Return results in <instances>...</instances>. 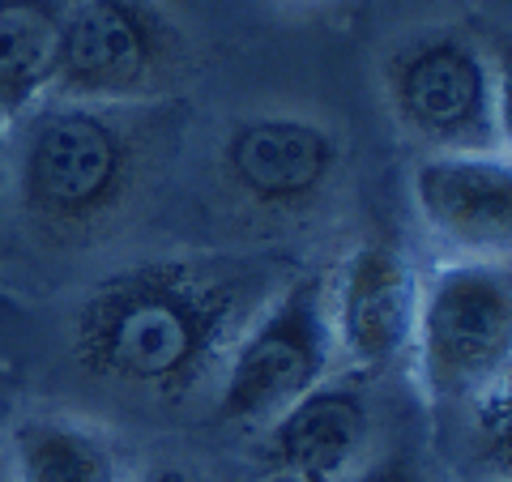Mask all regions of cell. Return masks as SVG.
Masks as SVG:
<instances>
[{
	"label": "cell",
	"mask_w": 512,
	"mask_h": 482,
	"mask_svg": "<svg viewBox=\"0 0 512 482\" xmlns=\"http://www.w3.org/2000/svg\"><path fill=\"white\" fill-rule=\"evenodd\" d=\"M282 286L265 256L175 252L107 273L77 299L69 350L90 380L167 406L214 389L235 337Z\"/></svg>",
	"instance_id": "6da1fadb"
},
{
	"label": "cell",
	"mask_w": 512,
	"mask_h": 482,
	"mask_svg": "<svg viewBox=\"0 0 512 482\" xmlns=\"http://www.w3.org/2000/svg\"><path fill=\"white\" fill-rule=\"evenodd\" d=\"M9 133V188L39 235L82 244L133 205L146 171L133 107L43 99Z\"/></svg>",
	"instance_id": "7a4b0ae2"
},
{
	"label": "cell",
	"mask_w": 512,
	"mask_h": 482,
	"mask_svg": "<svg viewBox=\"0 0 512 482\" xmlns=\"http://www.w3.org/2000/svg\"><path fill=\"white\" fill-rule=\"evenodd\" d=\"M393 124L423 154L508 150V86L487 43L457 26L414 30L380 64Z\"/></svg>",
	"instance_id": "3957f363"
},
{
	"label": "cell",
	"mask_w": 512,
	"mask_h": 482,
	"mask_svg": "<svg viewBox=\"0 0 512 482\" xmlns=\"http://www.w3.org/2000/svg\"><path fill=\"white\" fill-rule=\"evenodd\" d=\"M419 384L440 406H470L508 380L512 359V269L508 261L448 256L419 278L410 355Z\"/></svg>",
	"instance_id": "277c9868"
},
{
	"label": "cell",
	"mask_w": 512,
	"mask_h": 482,
	"mask_svg": "<svg viewBox=\"0 0 512 482\" xmlns=\"http://www.w3.org/2000/svg\"><path fill=\"white\" fill-rule=\"evenodd\" d=\"M188 39L158 0H69L47 99L146 107L188 77Z\"/></svg>",
	"instance_id": "5b68a950"
},
{
	"label": "cell",
	"mask_w": 512,
	"mask_h": 482,
	"mask_svg": "<svg viewBox=\"0 0 512 482\" xmlns=\"http://www.w3.org/2000/svg\"><path fill=\"white\" fill-rule=\"evenodd\" d=\"M333 372L338 337L329 316V273H291L235 337L214 380V414L235 427H265Z\"/></svg>",
	"instance_id": "8992f818"
},
{
	"label": "cell",
	"mask_w": 512,
	"mask_h": 482,
	"mask_svg": "<svg viewBox=\"0 0 512 482\" xmlns=\"http://www.w3.org/2000/svg\"><path fill=\"white\" fill-rule=\"evenodd\" d=\"M218 171L248 210L291 218L333 188L342 171V137L299 111H252L227 128Z\"/></svg>",
	"instance_id": "52a82bcc"
},
{
	"label": "cell",
	"mask_w": 512,
	"mask_h": 482,
	"mask_svg": "<svg viewBox=\"0 0 512 482\" xmlns=\"http://www.w3.org/2000/svg\"><path fill=\"white\" fill-rule=\"evenodd\" d=\"M419 273L389 239H363L329 273V316L338 363L350 376H380L410 355Z\"/></svg>",
	"instance_id": "ba28073f"
},
{
	"label": "cell",
	"mask_w": 512,
	"mask_h": 482,
	"mask_svg": "<svg viewBox=\"0 0 512 482\" xmlns=\"http://www.w3.org/2000/svg\"><path fill=\"white\" fill-rule=\"evenodd\" d=\"M410 205L448 256L508 261L512 158L508 150L423 154L410 171Z\"/></svg>",
	"instance_id": "9c48e42d"
},
{
	"label": "cell",
	"mask_w": 512,
	"mask_h": 482,
	"mask_svg": "<svg viewBox=\"0 0 512 482\" xmlns=\"http://www.w3.org/2000/svg\"><path fill=\"white\" fill-rule=\"evenodd\" d=\"M367 436H372V406L359 376L333 372L261 427V457L269 470L338 482L363 461Z\"/></svg>",
	"instance_id": "30bf717a"
},
{
	"label": "cell",
	"mask_w": 512,
	"mask_h": 482,
	"mask_svg": "<svg viewBox=\"0 0 512 482\" xmlns=\"http://www.w3.org/2000/svg\"><path fill=\"white\" fill-rule=\"evenodd\" d=\"M13 482H133L120 440L77 414H26L9 431Z\"/></svg>",
	"instance_id": "8fae6325"
},
{
	"label": "cell",
	"mask_w": 512,
	"mask_h": 482,
	"mask_svg": "<svg viewBox=\"0 0 512 482\" xmlns=\"http://www.w3.org/2000/svg\"><path fill=\"white\" fill-rule=\"evenodd\" d=\"M69 0H0V133L52 94Z\"/></svg>",
	"instance_id": "7c38bea8"
},
{
	"label": "cell",
	"mask_w": 512,
	"mask_h": 482,
	"mask_svg": "<svg viewBox=\"0 0 512 482\" xmlns=\"http://www.w3.org/2000/svg\"><path fill=\"white\" fill-rule=\"evenodd\" d=\"M470 440L478 461L491 470V478H508V457H512V406H508V380L491 384L487 393L470 401Z\"/></svg>",
	"instance_id": "4fadbf2b"
},
{
	"label": "cell",
	"mask_w": 512,
	"mask_h": 482,
	"mask_svg": "<svg viewBox=\"0 0 512 482\" xmlns=\"http://www.w3.org/2000/svg\"><path fill=\"white\" fill-rule=\"evenodd\" d=\"M338 482H427V474L406 453H384L372 461H359L355 470H346Z\"/></svg>",
	"instance_id": "5bb4252c"
},
{
	"label": "cell",
	"mask_w": 512,
	"mask_h": 482,
	"mask_svg": "<svg viewBox=\"0 0 512 482\" xmlns=\"http://www.w3.org/2000/svg\"><path fill=\"white\" fill-rule=\"evenodd\" d=\"M133 482H201V478L188 470H175V465H163V470H150L146 478H133Z\"/></svg>",
	"instance_id": "9a60e30c"
},
{
	"label": "cell",
	"mask_w": 512,
	"mask_h": 482,
	"mask_svg": "<svg viewBox=\"0 0 512 482\" xmlns=\"http://www.w3.org/2000/svg\"><path fill=\"white\" fill-rule=\"evenodd\" d=\"M261 482H320V478H308V474H291V470H269Z\"/></svg>",
	"instance_id": "2e32d148"
},
{
	"label": "cell",
	"mask_w": 512,
	"mask_h": 482,
	"mask_svg": "<svg viewBox=\"0 0 512 482\" xmlns=\"http://www.w3.org/2000/svg\"><path fill=\"white\" fill-rule=\"evenodd\" d=\"M278 5H295V9H325V5H338V0H278Z\"/></svg>",
	"instance_id": "e0dca14e"
},
{
	"label": "cell",
	"mask_w": 512,
	"mask_h": 482,
	"mask_svg": "<svg viewBox=\"0 0 512 482\" xmlns=\"http://www.w3.org/2000/svg\"><path fill=\"white\" fill-rule=\"evenodd\" d=\"M0 482H13V470H9V461H5V453H0Z\"/></svg>",
	"instance_id": "ac0fdd59"
},
{
	"label": "cell",
	"mask_w": 512,
	"mask_h": 482,
	"mask_svg": "<svg viewBox=\"0 0 512 482\" xmlns=\"http://www.w3.org/2000/svg\"><path fill=\"white\" fill-rule=\"evenodd\" d=\"M483 482H508V478H483Z\"/></svg>",
	"instance_id": "d6986e66"
}]
</instances>
